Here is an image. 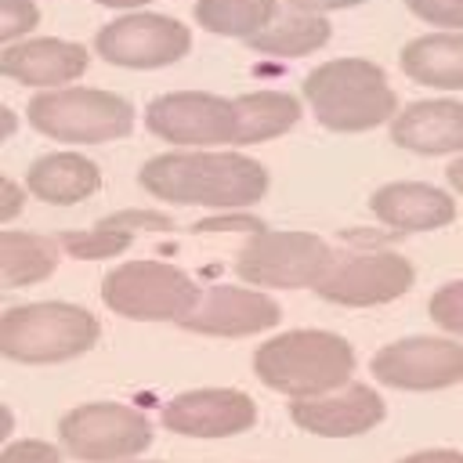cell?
<instances>
[{"mask_svg": "<svg viewBox=\"0 0 463 463\" xmlns=\"http://www.w3.org/2000/svg\"><path fill=\"white\" fill-rule=\"evenodd\" d=\"M137 181L163 203L210 210H242L268 192V170L239 152H163L141 166Z\"/></svg>", "mask_w": 463, "mask_h": 463, "instance_id": "1", "label": "cell"}, {"mask_svg": "<svg viewBox=\"0 0 463 463\" xmlns=\"http://www.w3.org/2000/svg\"><path fill=\"white\" fill-rule=\"evenodd\" d=\"M253 373L264 387L297 398H318L347 387L354 347L329 329H289L264 340L253 354Z\"/></svg>", "mask_w": 463, "mask_h": 463, "instance_id": "2", "label": "cell"}, {"mask_svg": "<svg viewBox=\"0 0 463 463\" xmlns=\"http://www.w3.org/2000/svg\"><path fill=\"white\" fill-rule=\"evenodd\" d=\"M300 94L315 119L336 134H362L398 116V98L383 69L365 58H333L315 65L304 76Z\"/></svg>", "mask_w": 463, "mask_h": 463, "instance_id": "3", "label": "cell"}, {"mask_svg": "<svg viewBox=\"0 0 463 463\" xmlns=\"http://www.w3.org/2000/svg\"><path fill=\"white\" fill-rule=\"evenodd\" d=\"M98 318L65 300H36L7 307L0 318V351L11 362L51 365L69 362L98 344Z\"/></svg>", "mask_w": 463, "mask_h": 463, "instance_id": "4", "label": "cell"}, {"mask_svg": "<svg viewBox=\"0 0 463 463\" xmlns=\"http://www.w3.org/2000/svg\"><path fill=\"white\" fill-rule=\"evenodd\" d=\"M25 119L43 137L65 145H101L134 130V105L98 87H54L29 101Z\"/></svg>", "mask_w": 463, "mask_h": 463, "instance_id": "5", "label": "cell"}, {"mask_svg": "<svg viewBox=\"0 0 463 463\" xmlns=\"http://www.w3.org/2000/svg\"><path fill=\"white\" fill-rule=\"evenodd\" d=\"M203 289L174 264L130 260L101 279V300L109 311L134 322H184Z\"/></svg>", "mask_w": 463, "mask_h": 463, "instance_id": "6", "label": "cell"}, {"mask_svg": "<svg viewBox=\"0 0 463 463\" xmlns=\"http://www.w3.org/2000/svg\"><path fill=\"white\" fill-rule=\"evenodd\" d=\"M336 264L333 250L326 239L311 232H253L239 257H235V275L250 282L253 289H304L318 286L326 271Z\"/></svg>", "mask_w": 463, "mask_h": 463, "instance_id": "7", "label": "cell"}, {"mask_svg": "<svg viewBox=\"0 0 463 463\" xmlns=\"http://www.w3.org/2000/svg\"><path fill=\"white\" fill-rule=\"evenodd\" d=\"M58 441L83 463H127L152 445V423L130 405L87 402L61 416Z\"/></svg>", "mask_w": 463, "mask_h": 463, "instance_id": "8", "label": "cell"}, {"mask_svg": "<svg viewBox=\"0 0 463 463\" xmlns=\"http://www.w3.org/2000/svg\"><path fill=\"white\" fill-rule=\"evenodd\" d=\"M94 51L119 69H163L192 51V29L170 14L134 11L101 25L94 36Z\"/></svg>", "mask_w": 463, "mask_h": 463, "instance_id": "9", "label": "cell"}, {"mask_svg": "<svg viewBox=\"0 0 463 463\" xmlns=\"http://www.w3.org/2000/svg\"><path fill=\"white\" fill-rule=\"evenodd\" d=\"M416 282V268L394 253V250H373V253H351L340 257L326 279L315 286V293L329 304L344 307H373L391 304L402 293H409Z\"/></svg>", "mask_w": 463, "mask_h": 463, "instance_id": "10", "label": "cell"}, {"mask_svg": "<svg viewBox=\"0 0 463 463\" xmlns=\"http://www.w3.org/2000/svg\"><path fill=\"white\" fill-rule=\"evenodd\" d=\"M145 127L170 145H228L235 141V101L206 90L159 94L145 109Z\"/></svg>", "mask_w": 463, "mask_h": 463, "instance_id": "11", "label": "cell"}, {"mask_svg": "<svg viewBox=\"0 0 463 463\" xmlns=\"http://www.w3.org/2000/svg\"><path fill=\"white\" fill-rule=\"evenodd\" d=\"M373 376L398 391H441L463 380V344L445 336H405L373 354Z\"/></svg>", "mask_w": 463, "mask_h": 463, "instance_id": "12", "label": "cell"}, {"mask_svg": "<svg viewBox=\"0 0 463 463\" xmlns=\"http://www.w3.org/2000/svg\"><path fill=\"white\" fill-rule=\"evenodd\" d=\"M257 423V405L250 394L232 387L184 391L166 402L163 427L184 438H232Z\"/></svg>", "mask_w": 463, "mask_h": 463, "instance_id": "13", "label": "cell"}, {"mask_svg": "<svg viewBox=\"0 0 463 463\" xmlns=\"http://www.w3.org/2000/svg\"><path fill=\"white\" fill-rule=\"evenodd\" d=\"M282 311L271 297L250 286H210L203 289L195 311L181 322L188 333L203 336H250L279 326Z\"/></svg>", "mask_w": 463, "mask_h": 463, "instance_id": "14", "label": "cell"}, {"mask_svg": "<svg viewBox=\"0 0 463 463\" xmlns=\"http://www.w3.org/2000/svg\"><path fill=\"white\" fill-rule=\"evenodd\" d=\"M387 405L369 383H347L340 391L318 398H297L289 405V420L318 438H354L373 430L383 420Z\"/></svg>", "mask_w": 463, "mask_h": 463, "instance_id": "15", "label": "cell"}, {"mask_svg": "<svg viewBox=\"0 0 463 463\" xmlns=\"http://www.w3.org/2000/svg\"><path fill=\"white\" fill-rule=\"evenodd\" d=\"M87 47L72 43V40H54V36H40V40H18L7 43L0 51V72L14 83L25 87H61L76 76L87 72Z\"/></svg>", "mask_w": 463, "mask_h": 463, "instance_id": "16", "label": "cell"}, {"mask_svg": "<svg viewBox=\"0 0 463 463\" xmlns=\"http://www.w3.org/2000/svg\"><path fill=\"white\" fill-rule=\"evenodd\" d=\"M369 210L394 232H434L456 221V199L423 181H391L369 195Z\"/></svg>", "mask_w": 463, "mask_h": 463, "instance_id": "17", "label": "cell"}, {"mask_svg": "<svg viewBox=\"0 0 463 463\" xmlns=\"http://www.w3.org/2000/svg\"><path fill=\"white\" fill-rule=\"evenodd\" d=\"M391 141L416 156L463 152V101L430 98L405 105L391 119Z\"/></svg>", "mask_w": 463, "mask_h": 463, "instance_id": "18", "label": "cell"}, {"mask_svg": "<svg viewBox=\"0 0 463 463\" xmlns=\"http://www.w3.org/2000/svg\"><path fill=\"white\" fill-rule=\"evenodd\" d=\"M25 188L29 195H36L40 203L51 206H76L83 199H90L101 188V170L76 152H51L40 156L29 170H25Z\"/></svg>", "mask_w": 463, "mask_h": 463, "instance_id": "19", "label": "cell"}, {"mask_svg": "<svg viewBox=\"0 0 463 463\" xmlns=\"http://www.w3.org/2000/svg\"><path fill=\"white\" fill-rule=\"evenodd\" d=\"M398 65L420 87L463 90V33H427L409 40Z\"/></svg>", "mask_w": 463, "mask_h": 463, "instance_id": "20", "label": "cell"}, {"mask_svg": "<svg viewBox=\"0 0 463 463\" xmlns=\"http://www.w3.org/2000/svg\"><path fill=\"white\" fill-rule=\"evenodd\" d=\"M235 141L232 145H260L286 134L300 119V101L282 90H253L235 98Z\"/></svg>", "mask_w": 463, "mask_h": 463, "instance_id": "21", "label": "cell"}, {"mask_svg": "<svg viewBox=\"0 0 463 463\" xmlns=\"http://www.w3.org/2000/svg\"><path fill=\"white\" fill-rule=\"evenodd\" d=\"M61 242L36 232H4L0 235V279L7 289L43 282L58 268Z\"/></svg>", "mask_w": 463, "mask_h": 463, "instance_id": "22", "label": "cell"}, {"mask_svg": "<svg viewBox=\"0 0 463 463\" xmlns=\"http://www.w3.org/2000/svg\"><path fill=\"white\" fill-rule=\"evenodd\" d=\"M329 22L322 14H307V11H293L286 18H275L268 29H260L257 36L246 40V47H253L257 54H271V58H304L318 47L329 43Z\"/></svg>", "mask_w": 463, "mask_h": 463, "instance_id": "23", "label": "cell"}, {"mask_svg": "<svg viewBox=\"0 0 463 463\" xmlns=\"http://www.w3.org/2000/svg\"><path fill=\"white\" fill-rule=\"evenodd\" d=\"M199 29L213 36H239L250 40L279 18L275 0H195L192 7Z\"/></svg>", "mask_w": 463, "mask_h": 463, "instance_id": "24", "label": "cell"}, {"mask_svg": "<svg viewBox=\"0 0 463 463\" xmlns=\"http://www.w3.org/2000/svg\"><path fill=\"white\" fill-rule=\"evenodd\" d=\"M61 250L80 257V260H101V257H116L134 242V228L116 224L112 217L98 221L90 232H61L58 235Z\"/></svg>", "mask_w": 463, "mask_h": 463, "instance_id": "25", "label": "cell"}, {"mask_svg": "<svg viewBox=\"0 0 463 463\" xmlns=\"http://www.w3.org/2000/svg\"><path fill=\"white\" fill-rule=\"evenodd\" d=\"M427 315L434 326H441L452 336H463V279L441 286L430 300H427Z\"/></svg>", "mask_w": 463, "mask_h": 463, "instance_id": "26", "label": "cell"}, {"mask_svg": "<svg viewBox=\"0 0 463 463\" xmlns=\"http://www.w3.org/2000/svg\"><path fill=\"white\" fill-rule=\"evenodd\" d=\"M40 22V7L33 0H0V40L18 43L25 40V33H33Z\"/></svg>", "mask_w": 463, "mask_h": 463, "instance_id": "27", "label": "cell"}, {"mask_svg": "<svg viewBox=\"0 0 463 463\" xmlns=\"http://www.w3.org/2000/svg\"><path fill=\"white\" fill-rule=\"evenodd\" d=\"M405 7L416 18L441 25L445 33H463V4L459 0H405Z\"/></svg>", "mask_w": 463, "mask_h": 463, "instance_id": "28", "label": "cell"}, {"mask_svg": "<svg viewBox=\"0 0 463 463\" xmlns=\"http://www.w3.org/2000/svg\"><path fill=\"white\" fill-rule=\"evenodd\" d=\"M0 463H61V456H58L54 445L36 441V438H25V441H11V445H4Z\"/></svg>", "mask_w": 463, "mask_h": 463, "instance_id": "29", "label": "cell"}, {"mask_svg": "<svg viewBox=\"0 0 463 463\" xmlns=\"http://www.w3.org/2000/svg\"><path fill=\"white\" fill-rule=\"evenodd\" d=\"M25 192H29V188H22V184H18V181H11V177H4V181H0V195H4L0 217H4V221H11V217L22 210V203H25Z\"/></svg>", "mask_w": 463, "mask_h": 463, "instance_id": "30", "label": "cell"}, {"mask_svg": "<svg viewBox=\"0 0 463 463\" xmlns=\"http://www.w3.org/2000/svg\"><path fill=\"white\" fill-rule=\"evenodd\" d=\"M293 11H307V14H322V11H344V7H358L365 0H286Z\"/></svg>", "mask_w": 463, "mask_h": 463, "instance_id": "31", "label": "cell"}, {"mask_svg": "<svg viewBox=\"0 0 463 463\" xmlns=\"http://www.w3.org/2000/svg\"><path fill=\"white\" fill-rule=\"evenodd\" d=\"M398 463H463V452H452V449H430V452H412Z\"/></svg>", "mask_w": 463, "mask_h": 463, "instance_id": "32", "label": "cell"}, {"mask_svg": "<svg viewBox=\"0 0 463 463\" xmlns=\"http://www.w3.org/2000/svg\"><path fill=\"white\" fill-rule=\"evenodd\" d=\"M445 177H449V184H452L456 192H463V156H459L456 163H449V170H445Z\"/></svg>", "mask_w": 463, "mask_h": 463, "instance_id": "33", "label": "cell"}, {"mask_svg": "<svg viewBox=\"0 0 463 463\" xmlns=\"http://www.w3.org/2000/svg\"><path fill=\"white\" fill-rule=\"evenodd\" d=\"M94 4H101V7H145V4H152V0H94Z\"/></svg>", "mask_w": 463, "mask_h": 463, "instance_id": "34", "label": "cell"}, {"mask_svg": "<svg viewBox=\"0 0 463 463\" xmlns=\"http://www.w3.org/2000/svg\"><path fill=\"white\" fill-rule=\"evenodd\" d=\"M11 134H14V112L4 109V137H11Z\"/></svg>", "mask_w": 463, "mask_h": 463, "instance_id": "35", "label": "cell"}, {"mask_svg": "<svg viewBox=\"0 0 463 463\" xmlns=\"http://www.w3.org/2000/svg\"><path fill=\"white\" fill-rule=\"evenodd\" d=\"M459 4H463V0H459Z\"/></svg>", "mask_w": 463, "mask_h": 463, "instance_id": "36", "label": "cell"}]
</instances>
